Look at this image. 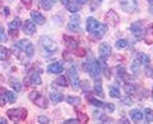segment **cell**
I'll return each mask as SVG.
<instances>
[{"label": "cell", "instance_id": "obj_1", "mask_svg": "<svg viewBox=\"0 0 153 124\" xmlns=\"http://www.w3.org/2000/svg\"><path fill=\"white\" fill-rule=\"evenodd\" d=\"M85 30H87V32H89L91 35H93V37H96V39H101L107 31V26L100 23L97 19H94L93 17H89V18H87Z\"/></svg>", "mask_w": 153, "mask_h": 124}, {"label": "cell", "instance_id": "obj_2", "mask_svg": "<svg viewBox=\"0 0 153 124\" xmlns=\"http://www.w3.org/2000/svg\"><path fill=\"white\" fill-rule=\"evenodd\" d=\"M40 46L42 51H44V55H52L57 49L56 42L50 39L49 36H41L40 37Z\"/></svg>", "mask_w": 153, "mask_h": 124}, {"label": "cell", "instance_id": "obj_3", "mask_svg": "<svg viewBox=\"0 0 153 124\" xmlns=\"http://www.w3.org/2000/svg\"><path fill=\"white\" fill-rule=\"evenodd\" d=\"M84 69L91 74V77L94 78V79H98L100 78V74H101V65H100V61L96 60L94 58L91 56L89 60L84 64Z\"/></svg>", "mask_w": 153, "mask_h": 124}, {"label": "cell", "instance_id": "obj_4", "mask_svg": "<svg viewBox=\"0 0 153 124\" xmlns=\"http://www.w3.org/2000/svg\"><path fill=\"white\" fill-rule=\"evenodd\" d=\"M8 117L10 118V120L13 122H21L25 120L27 118V110L26 109H12V110H8Z\"/></svg>", "mask_w": 153, "mask_h": 124}, {"label": "cell", "instance_id": "obj_5", "mask_svg": "<svg viewBox=\"0 0 153 124\" xmlns=\"http://www.w3.org/2000/svg\"><path fill=\"white\" fill-rule=\"evenodd\" d=\"M119 5L126 13H134L138 8V0H119Z\"/></svg>", "mask_w": 153, "mask_h": 124}, {"label": "cell", "instance_id": "obj_6", "mask_svg": "<svg viewBox=\"0 0 153 124\" xmlns=\"http://www.w3.org/2000/svg\"><path fill=\"white\" fill-rule=\"evenodd\" d=\"M130 31L134 35V37L139 40V39H142V37H143V35H144V26H143V23L140 21L135 22V23H133V25H131Z\"/></svg>", "mask_w": 153, "mask_h": 124}, {"label": "cell", "instance_id": "obj_7", "mask_svg": "<svg viewBox=\"0 0 153 124\" xmlns=\"http://www.w3.org/2000/svg\"><path fill=\"white\" fill-rule=\"evenodd\" d=\"M69 79H70V83L71 86H73V88L76 90L79 87V77H78V72H76V66H71V68L69 69Z\"/></svg>", "mask_w": 153, "mask_h": 124}, {"label": "cell", "instance_id": "obj_8", "mask_svg": "<svg viewBox=\"0 0 153 124\" xmlns=\"http://www.w3.org/2000/svg\"><path fill=\"white\" fill-rule=\"evenodd\" d=\"M79 26H80V17L78 14H73L69 19V23H68L69 30L73 31V32H76L79 30Z\"/></svg>", "mask_w": 153, "mask_h": 124}, {"label": "cell", "instance_id": "obj_9", "mask_svg": "<svg viewBox=\"0 0 153 124\" xmlns=\"http://www.w3.org/2000/svg\"><path fill=\"white\" fill-rule=\"evenodd\" d=\"M119 16H117V13L115 12V10H108L107 12V14H106V22H107V25H110V26H112V27H115V26H117L119 25Z\"/></svg>", "mask_w": 153, "mask_h": 124}, {"label": "cell", "instance_id": "obj_10", "mask_svg": "<svg viewBox=\"0 0 153 124\" xmlns=\"http://www.w3.org/2000/svg\"><path fill=\"white\" fill-rule=\"evenodd\" d=\"M63 70H64V66H63V63H60V61L52 63L47 66V72L51 74H60Z\"/></svg>", "mask_w": 153, "mask_h": 124}, {"label": "cell", "instance_id": "obj_11", "mask_svg": "<svg viewBox=\"0 0 153 124\" xmlns=\"http://www.w3.org/2000/svg\"><path fill=\"white\" fill-rule=\"evenodd\" d=\"M100 56H101V59H106L107 56L111 55V46H110L108 44H106V42H103V44L100 45Z\"/></svg>", "mask_w": 153, "mask_h": 124}, {"label": "cell", "instance_id": "obj_12", "mask_svg": "<svg viewBox=\"0 0 153 124\" xmlns=\"http://www.w3.org/2000/svg\"><path fill=\"white\" fill-rule=\"evenodd\" d=\"M23 32L26 35H33L36 32V23L33 21H26L23 25Z\"/></svg>", "mask_w": 153, "mask_h": 124}, {"label": "cell", "instance_id": "obj_13", "mask_svg": "<svg viewBox=\"0 0 153 124\" xmlns=\"http://www.w3.org/2000/svg\"><path fill=\"white\" fill-rule=\"evenodd\" d=\"M31 18H32V21L35 22L36 25H44V23L46 22V18L37 10H32L31 12Z\"/></svg>", "mask_w": 153, "mask_h": 124}, {"label": "cell", "instance_id": "obj_14", "mask_svg": "<svg viewBox=\"0 0 153 124\" xmlns=\"http://www.w3.org/2000/svg\"><path fill=\"white\" fill-rule=\"evenodd\" d=\"M64 44L68 49H71V50H75L78 47V41L70 36H64Z\"/></svg>", "mask_w": 153, "mask_h": 124}, {"label": "cell", "instance_id": "obj_15", "mask_svg": "<svg viewBox=\"0 0 153 124\" xmlns=\"http://www.w3.org/2000/svg\"><path fill=\"white\" fill-rule=\"evenodd\" d=\"M65 5H66V9L71 13H76L79 10V5H78V1H76V0H68Z\"/></svg>", "mask_w": 153, "mask_h": 124}, {"label": "cell", "instance_id": "obj_16", "mask_svg": "<svg viewBox=\"0 0 153 124\" xmlns=\"http://www.w3.org/2000/svg\"><path fill=\"white\" fill-rule=\"evenodd\" d=\"M130 118L133 119V122L139 123L143 120V113L140 110H138V109H134V110L130 111Z\"/></svg>", "mask_w": 153, "mask_h": 124}, {"label": "cell", "instance_id": "obj_17", "mask_svg": "<svg viewBox=\"0 0 153 124\" xmlns=\"http://www.w3.org/2000/svg\"><path fill=\"white\" fill-rule=\"evenodd\" d=\"M33 102H35L37 106L41 108V109H46L47 108V100H46V97L41 96V95H38V96L33 100Z\"/></svg>", "mask_w": 153, "mask_h": 124}, {"label": "cell", "instance_id": "obj_18", "mask_svg": "<svg viewBox=\"0 0 153 124\" xmlns=\"http://www.w3.org/2000/svg\"><path fill=\"white\" fill-rule=\"evenodd\" d=\"M30 82L32 86H38L42 83V79H41V75H40V72H35L32 73L31 78H30Z\"/></svg>", "mask_w": 153, "mask_h": 124}, {"label": "cell", "instance_id": "obj_19", "mask_svg": "<svg viewBox=\"0 0 153 124\" xmlns=\"http://www.w3.org/2000/svg\"><path fill=\"white\" fill-rule=\"evenodd\" d=\"M50 99H51V101L52 102H61L64 100V96H63V93L61 92H56V91H54V92H51L50 93Z\"/></svg>", "mask_w": 153, "mask_h": 124}, {"label": "cell", "instance_id": "obj_20", "mask_svg": "<svg viewBox=\"0 0 153 124\" xmlns=\"http://www.w3.org/2000/svg\"><path fill=\"white\" fill-rule=\"evenodd\" d=\"M9 83H10V86L13 87V90L16 92H21L22 91V84L17 78H10L9 79Z\"/></svg>", "mask_w": 153, "mask_h": 124}, {"label": "cell", "instance_id": "obj_21", "mask_svg": "<svg viewBox=\"0 0 153 124\" xmlns=\"http://www.w3.org/2000/svg\"><path fill=\"white\" fill-rule=\"evenodd\" d=\"M94 93L96 95H98L100 97H103V90H102V83H101V81L98 79H96V83H94Z\"/></svg>", "mask_w": 153, "mask_h": 124}, {"label": "cell", "instance_id": "obj_22", "mask_svg": "<svg viewBox=\"0 0 153 124\" xmlns=\"http://www.w3.org/2000/svg\"><path fill=\"white\" fill-rule=\"evenodd\" d=\"M3 93H4V97H5V100H7V102H10V104H13V102H16V100H17V96H16V93L14 92H10V91H3Z\"/></svg>", "mask_w": 153, "mask_h": 124}, {"label": "cell", "instance_id": "obj_23", "mask_svg": "<svg viewBox=\"0 0 153 124\" xmlns=\"http://www.w3.org/2000/svg\"><path fill=\"white\" fill-rule=\"evenodd\" d=\"M54 3H55V0H40L41 8L45 9V10H50L54 7Z\"/></svg>", "mask_w": 153, "mask_h": 124}, {"label": "cell", "instance_id": "obj_24", "mask_svg": "<svg viewBox=\"0 0 153 124\" xmlns=\"http://www.w3.org/2000/svg\"><path fill=\"white\" fill-rule=\"evenodd\" d=\"M137 59H139V61L142 64L144 65H148L149 64V56H148L147 54H143V52H139V54H137Z\"/></svg>", "mask_w": 153, "mask_h": 124}, {"label": "cell", "instance_id": "obj_25", "mask_svg": "<svg viewBox=\"0 0 153 124\" xmlns=\"http://www.w3.org/2000/svg\"><path fill=\"white\" fill-rule=\"evenodd\" d=\"M19 26H21V21H19V18L13 19L12 22H9V25H8V27H9V30L10 31H17L19 28Z\"/></svg>", "mask_w": 153, "mask_h": 124}, {"label": "cell", "instance_id": "obj_26", "mask_svg": "<svg viewBox=\"0 0 153 124\" xmlns=\"http://www.w3.org/2000/svg\"><path fill=\"white\" fill-rule=\"evenodd\" d=\"M110 96L114 97V99L120 97L121 95H120V90H119V87H116V86H111V87H110Z\"/></svg>", "mask_w": 153, "mask_h": 124}, {"label": "cell", "instance_id": "obj_27", "mask_svg": "<svg viewBox=\"0 0 153 124\" xmlns=\"http://www.w3.org/2000/svg\"><path fill=\"white\" fill-rule=\"evenodd\" d=\"M146 44L151 45L153 44V26H151L147 31V36H146Z\"/></svg>", "mask_w": 153, "mask_h": 124}, {"label": "cell", "instance_id": "obj_28", "mask_svg": "<svg viewBox=\"0 0 153 124\" xmlns=\"http://www.w3.org/2000/svg\"><path fill=\"white\" fill-rule=\"evenodd\" d=\"M140 65H142V63L139 61V59H135L131 63V72L134 73V74H137L138 73V70H139V68H140Z\"/></svg>", "mask_w": 153, "mask_h": 124}, {"label": "cell", "instance_id": "obj_29", "mask_svg": "<svg viewBox=\"0 0 153 124\" xmlns=\"http://www.w3.org/2000/svg\"><path fill=\"white\" fill-rule=\"evenodd\" d=\"M66 102L69 105H79L80 104V99L76 96H68L66 97Z\"/></svg>", "mask_w": 153, "mask_h": 124}, {"label": "cell", "instance_id": "obj_30", "mask_svg": "<svg viewBox=\"0 0 153 124\" xmlns=\"http://www.w3.org/2000/svg\"><path fill=\"white\" fill-rule=\"evenodd\" d=\"M76 120H78V123H87L88 117L85 115V114L80 113V111H76Z\"/></svg>", "mask_w": 153, "mask_h": 124}, {"label": "cell", "instance_id": "obj_31", "mask_svg": "<svg viewBox=\"0 0 153 124\" xmlns=\"http://www.w3.org/2000/svg\"><path fill=\"white\" fill-rule=\"evenodd\" d=\"M144 115H146V122L147 123H151V122H153V110L152 109H146L144 110Z\"/></svg>", "mask_w": 153, "mask_h": 124}, {"label": "cell", "instance_id": "obj_32", "mask_svg": "<svg viewBox=\"0 0 153 124\" xmlns=\"http://www.w3.org/2000/svg\"><path fill=\"white\" fill-rule=\"evenodd\" d=\"M55 84H57V86H61V87H66V84H68V82H66V78L65 77H59L56 81H55Z\"/></svg>", "mask_w": 153, "mask_h": 124}, {"label": "cell", "instance_id": "obj_33", "mask_svg": "<svg viewBox=\"0 0 153 124\" xmlns=\"http://www.w3.org/2000/svg\"><path fill=\"white\" fill-rule=\"evenodd\" d=\"M9 55V50L5 47H0V60H5Z\"/></svg>", "mask_w": 153, "mask_h": 124}, {"label": "cell", "instance_id": "obj_34", "mask_svg": "<svg viewBox=\"0 0 153 124\" xmlns=\"http://www.w3.org/2000/svg\"><path fill=\"white\" fill-rule=\"evenodd\" d=\"M128 46V40H124V39H120L116 41V47L117 49H125Z\"/></svg>", "mask_w": 153, "mask_h": 124}, {"label": "cell", "instance_id": "obj_35", "mask_svg": "<svg viewBox=\"0 0 153 124\" xmlns=\"http://www.w3.org/2000/svg\"><path fill=\"white\" fill-rule=\"evenodd\" d=\"M8 37H7V33H5V30L3 28V26L0 25V42H7Z\"/></svg>", "mask_w": 153, "mask_h": 124}, {"label": "cell", "instance_id": "obj_36", "mask_svg": "<svg viewBox=\"0 0 153 124\" xmlns=\"http://www.w3.org/2000/svg\"><path fill=\"white\" fill-rule=\"evenodd\" d=\"M89 101H91V104L94 105V106H97V108H102V106H105V104H103L102 101H100V100L94 99V97H91V99H89Z\"/></svg>", "mask_w": 153, "mask_h": 124}, {"label": "cell", "instance_id": "obj_37", "mask_svg": "<svg viewBox=\"0 0 153 124\" xmlns=\"http://www.w3.org/2000/svg\"><path fill=\"white\" fill-rule=\"evenodd\" d=\"M116 73H117L119 78H125V68H124V66H117Z\"/></svg>", "mask_w": 153, "mask_h": 124}, {"label": "cell", "instance_id": "obj_38", "mask_svg": "<svg viewBox=\"0 0 153 124\" xmlns=\"http://www.w3.org/2000/svg\"><path fill=\"white\" fill-rule=\"evenodd\" d=\"M101 70H103V74H105V77L106 78H110V69H108V66L105 64V63H102V66H101Z\"/></svg>", "mask_w": 153, "mask_h": 124}, {"label": "cell", "instance_id": "obj_39", "mask_svg": "<svg viewBox=\"0 0 153 124\" xmlns=\"http://www.w3.org/2000/svg\"><path fill=\"white\" fill-rule=\"evenodd\" d=\"M125 91H126V95H131L135 92V87L133 84H125Z\"/></svg>", "mask_w": 153, "mask_h": 124}, {"label": "cell", "instance_id": "obj_40", "mask_svg": "<svg viewBox=\"0 0 153 124\" xmlns=\"http://www.w3.org/2000/svg\"><path fill=\"white\" fill-rule=\"evenodd\" d=\"M123 104H124V105H128V106H130V105L133 104L131 97H130V96H128V95H126L125 97H123Z\"/></svg>", "mask_w": 153, "mask_h": 124}, {"label": "cell", "instance_id": "obj_41", "mask_svg": "<svg viewBox=\"0 0 153 124\" xmlns=\"http://www.w3.org/2000/svg\"><path fill=\"white\" fill-rule=\"evenodd\" d=\"M79 86H82V88L84 90V91H88V90H89V83H88V81H82V82L79 83Z\"/></svg>", "mask_w": 153, "mask_h": 124}, {"label": "cell", "instance_id": "obj_42", "mask_svg": "<svg viewBox=\"0 0 153 124\" xmlns=\"http://www.w3.org/2000/svg\"><path fill=\"white\" fill-rule=\"evenodd\" d=\"M38 123H42V124L50 123V119L47 117H45V115H41V117H38Z\"/></svg>", "mask_w": 153, "mask_h": 124}, {"label": "cell", "instance_id": "obj_43", "mask_svg": "<svg viewBox=\"0 0 153 124\" xmlns=\"http://www.w3.org/2000/svg\"><path fill=\"white\" fill-rule=\"evenodd\" d=\"M105 108H106L107 113H112L115 110V105L114 104H107V105H105Z\"/></svg>", "mask_w": 153, "mask_h": 124}, {"label": "cell", "instance_id": "obj_44", "mask_svg": "<svg viewBox=\"0 0 153 124\" xmlns=\"http://www.w3.org/2000/svg\"><path fill=\"white\" fill-rule=\"evenodd\" d=\"M38 95H40V93H38L37 91H32V92L30 93V100H32V101H33V100H35V99L38 96Z\"/></svg>", "mask_w": 153, "mask_h": 124}, {"label": "cell", "instance_id": "obj_45", "mask_svg": "<svg viewBox=\"0 0 153 124\" xmlns=\"http://www.w3.org/2000/svg\"><path fill=\"white\" fill-rule=\"evenodd\" d=\"M75 50H76V49H75ZM75 54L78 55V56H84V55H85V51H84L83 49H78V50L75 51Z\"/></svg>", "mask_w": 153, "mask_h": 124}, {"label": "cell", "instance_id": "obj_46", "mask_svg": "<svg viewBox=\"0 0 153 124\" xmlns=\"http://www.w3.org/2000/svg\"><path fill=\"white\" fill-rule=\"evenodd\" d=\"M102 0H92V9H94L96 5H98V4H101Z\"/></svg>", "mask_w": 153, "mask_h": 124}, {"label": "cell", "instance_id": "obj_47", "mask_svg": "<svg viewBox=\"0 0 153 124\" xmlns=\"http://www.w3.org/2000/svg\"><path fill=\"white\" fill-rule=\"evenodd\" d=\"M65 123H68V124H74V123H78V120H76V119H68V120H65Z\"/></svg>", "mask_w": 153, "mask_h": 124}, {"label": "cell", "instance_id": "obj_48", "mask_svg": "<svg viewBox=\"0 0 153 124\" xmlns=\"http://www.w3.org/2000/svg\"><path fill=\"white\" fill-rule=\"evenodd\" d=\"M23 3H25L26 5H31V4H32V0H23Z\"/></svg>", "mask_w": 153, "mask_h": 124}, {"label": "cell", "instance_id": "obj_49", "mask_svg": "<svg viewBox=\"0 0 153 124\" xmlns=\"http://www.w3.org/2000/svg\"><path fill=\"white\" fill-rule=\"evenodd\" d=\"M76 1H78V4H85L88 0H76Z\"/></svg>", "mask_w": 153, "mask_h": 124}, {"label": "cell", "instance_id": "obj_50", "mask_svg": "<svg viewBox=\"0 0 153 124\" xmlns=\"http://www.w3.org/2000/svg\"><path fill=\"white\" fill-rule=\"evenodd\" d=\"M8 14H9V9L5 8V9H4V16H8Z\"/></svg>", "mask_w": 153, "mask_h": 124}, {"label": "cell", "instance_id": "obj_51", "mask_svg": "<svg viewBox=\"0 0 153 124\" xmlns=\"http://www.w3.org/2000/svg\"><path fill=\"white\" fill-rule=\"evenodd\" d=\"M4 123H7V120L4 118H0V124H4Z\"/></svg>", "mask_w": 153, "mask_h": 124}, {"label": "cell", "instance_id": "obj_52", "mask_svg": "<svg viewBox=\"0 0 153 124\" xmlns=\"http://www.w3.org/2000/svg\"><path fill=\"white\" fill-rule=\"evenodd\" d=\"M61 1H63V4H66V1H68V0H61Z\"/></svg>", "mask_w": 153, "mask_h": 124}, {"label": "cell", "instance_id": "obj_53", "mask_svg": "<svg viewBox=\"0 0 153 124\" xmlns=\"http://www.w3.org/2000/svg\"><path fill=\"white\" fill-rule=\"evenodd\" d=\"M151 12H152V14H153V5H152V8H151Z\"/></svg>", "mask_w": 153, "mask_h": 124}, {"label": "cell", "instance_id": "obj_54", "mask_svg": "<svg viewBox=\"0 0 153 124\" xmlns=\"http://www.w3.org/2000/svg\"><path fill=\"white\" fill-rule=\"evenodd\" d=\"M152 97H153V91H152Z\"/></svg>", "mask_w": 153, "mask_h": 124}]
</instances>
